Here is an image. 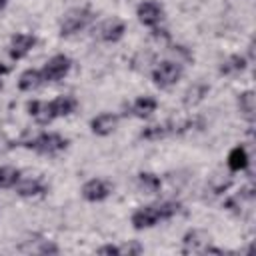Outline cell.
Listing matches in <instances>:
<instances>
[{
    "label": "cell",
    "mask_w": 256,
    "mask_h": 256,
    "mask_svg": "<svg viewBox=\"0 0 256 256\" xmlns=\"http://www.w3.org/2000/svg\"><path fill=\"white\" fill-rule=\"evenodd\" d=\"M92 20V12L88 8H74V10H68L64 16H62V22H60V34L62 36H70V34H76L80 30H84Z\"/></svg>",
    "instance_id": "obj_1"
},
{
    "label": "cell",
    "mask_w": 256,
    "mask_h": 256,
    "mask_svg": "<svg viewBox=\"0 0 256 256\" xmlns=\"http://www.w3.org/2000/svg\"><path fill=\"white\" fill-rule=\"evenodd\" d=\"M180 78H182V66L176 64V62H170V60L160 62V64L154 68V72H152V80H154V84L160 86V88H170V86H174Z\"/></svg>",
    "instance_id": "obj_2"
},
{
    "label": "cell",
    "mask_w": 256,
    "mask_h": 256,
    "mask_svg": "<svg viewBox=\"0 0 256 256\" xmlns=\"http://www.w3.org/2000/svg\"><path fill=\"white\" fill-rule=\"evenodd\" d=\"M70 66H72V60H70L68 56L56 54V56H52V58L44 64V68H42L40 72H42L44 82H58V80H62V78L70 72Z\"/></svg>",
    "instance_id": "obj_3"
},
{
    "label": "cell",
    "mask_w": 256,
    "mask_h": 256,
    "mask_svg": "<svg viewBox=\"0 0 256 256\" xmlns=\"http://www.w3.org/2000/svg\"><path fill=\"white\" fill-rule=\"evenodd\" d=\"M66 144H68V140L56 132H38L32 142V148L40 154H56V152L64 150Z\"/></svg>",
    "instance_id": "obj_4"
},
{
    "label": "cell",
    "mask_w": 256,
    "mask_h": 256,
    "mask_svg": "<svg viewBox=\"0 0 256 256\" xmlns=\"http://www.w3.org/2000/svg\"><path fill=\"white\" fill-rule=\"evenodd\" d=\"M130 220L136 230H144V228L156 226L160 220H164V216H162L160 204H150V206H140L138 210H134Z\"/></svg>",
    "instance_id": "obj_5"
},
{
    "label": "cell",
    "mask_w": 256,
    "mask_h": 256,
    "mask_svg": "<svg viewBox=\"0 0 256 256\" xmlns=\"http://www.w3.org/2000/svg\"><path fill=\"white\" fill-rule=\"evenodd\" d=\"M210 246V236L204 230H190L182 238V252L184 254H204Z\"/></svg>",
    "instance_id": "obj_6"
},
{
    "label": "cell",
    "mask_w": 256,
    "mask_h": 256,
    "mask_svg": "<svg viewBox=\"0 0 256 256\" xmlns=\"http://www.w3.org/2000/svg\"><path fill=\"white\" fill-rule=\"evenodd\" d=\"M110 192H112V184L102 178H92L82 186V196L88 202H100V200L108 198Z\"/></svg>",
    "instance_id": "obj_7"
},
{
    "label": "cell",
    "mask_w": 256,
    "mask_h": 256,
    "mask_svg": "<svg viewBox=\"0 0 256 256\" xmlns=\"http://www.w3.org/2000/svg\"><path fill=\"white\" fill-rule=\"evenodd\" d=\"M136 16H138V20H140L144 26H156V24L162 20L164 10H162V6H160L158 2H154V0H144L142 4H138Z\"/></svg>",
    "instance_id": "obj_8"
},
{
    "label": "cell",
    "mask_w": 256,
    "mask_h": 256,
    "mask_svg": "<svg viewBox=\"0 0 256 256\" xmlns=\"http://www.w3.org/2000/svg\"><path fill=\"white\" fill-rule=\"evenodd\" d=\"M34 44H36V38L32 34H24V32L14 34L12 42H10V56L14 60H20V58H24L34 48Z\"/></svg>",
    "instance_id": "obj_9"
},
{
    "label": "cell",
    "mask_w": 256,
    "mask_h": 256,
    "mask_svg": "<svg viewBox=\"0 0 256 256\" xmlns=\"http://www.w3.org/2000/svg\"><path fill=\"white\" fill-rule=\"evenodd\" d=\"M90 128H92V132L98 134V136H108V134H112V132L118 128V116L112 114V112L98 114V116L90 122Z\"/></svg>",
    "instance_id": "obj_10"
},
{
    "label": "cell",
    "mask_w": 256,
    "mask_h": 256,
    "mask_svg": "<svg viewBox=\"0 0 256 256\" xmlns=\"http://www.w3.org/2000/svg\"><path fill=\"white\" fill-rule=\"evenodd\" d=\"M28 114L38 122V124H50L54 120V112L50 102H42V100H32L28 102Z\"/></svg>",
    "instance_id": "obj_11"
},
{
    "label": "cell",
    "mask_w": 256,
    "mask_h": 256,
    "mask_svg": "<svg viewBox=\"0 0 256 256\" xmlns=\"http://www.w3.org/2000/svg\"><path fill=\"white\" fill-rule=\"evenodd\" d=\"M124 30H126L124 22L118 20V18H112V20L102 22V26H100L98 32H100V38L104 42H116V40H120L124 36Z\"/></svg>",
    "instance_id": "obj_12"
},
{
    "label": "cell",
    "mask_w": 256,
    "mask_h": 256,
    "mask_svg": "<svg viewBox=\"0 0 256 256\" xmlns=\"http://www.w3.org/2000/svg\"><path fill=\"white\" fill-rule=\"evenodd\" d=\"M50 106H52L54 118H58V116H68V114H72V112L76 110L78 102H76L74 96L64 94V96H56L54 100H50Z\"/></svg>",
    "instance_id": "obj_13"
},
{
    "label": "cell",
    "mask_w": 256,
    "mask_h": 256,
    "mask_svg": "<svg viewBox=\"0 0 256 256\" xmlns=\"http://www.w3.org/2000/svg\"><path fill=\"white\" fill-rule=\"evenodd\" d=\"M42 82H44L42 72H40V70H34V68H28V70H24V72L20 74V78H18V88L24 90V92H32V90H36Z\"/></svg>",
    "instance_id": "obj_14"
},
{
    "label": "cell",
    "mask_w": 256,
    "mask_h": 256,
    "mask_svg": "<svg viewBox=\"0 0 256 256\" xmlns=\"http://www.w3.org/2000/svg\"><path fill=\"white\" fill-rule=\"evenodd\" d=\"M156 108H158L156 98H152V96H140L132 104V114L138 116V118H148L152 112H156Z\"/></svg>",
    "instance_id": "obj_15"
},
{
    "label": "cell",
    "mask_w": 256,
    "mask_h": 256,
    "mask_svg": "<svg viewBox=\"0 0 256 256\" xmlns=\"http://www.w3.org/2000/svg\"><path fill=\"white\" fill-rule=\"evenodd\" d=\"M16 192L20 194V196H26V198H30V196H38V194H42L44 192V184L38 180V178H20L18 182H16Z\"/></svg>",
    "instance_id": "obj_16"
},
{
    "label": "cell",
    "mask_w": 256,
    "mask_h": 256,
    "mask_svg": "<svg viewBox=\"0 0 256 256\" xmlns=\"http://www.w3.org/2000/svg\"><path fill=\"white\" fill-rule=\"evenodd\" d=\"M248 166V152L244 146H234L228 154V168L232 172H238V170H244Z\"/></svg>",
    "instance_id": "obj_17"
},
{
    "label": "cell",
    "mask_w": 256,
    "mask_h": 256,
    "mask_svg": "<svg viewBox=\"0 0 256 256\" xmlns=\"http://www.w3.org/2000/svg\"><path fill=\"white\" fill-rule=\"evenodd\" d=\"M238 106H240V112H242L246 118L252 120L254 110H256V96H254V92H252V90L242 92L240 98H238Z\"/></svg>",
    "instance_id": "obj_18"
},
{
    "label": "cell",
    "mask_w": 256,
    "mask_h": 256,
    "mask_svg": "<svg viewBox=\"0 0 256 256\" xmlns=\"http://www.w3.org/2000/svg\"><path fill=\"white\" fill-rule=\"evenodd\" d=\"M138 184H140V188H142L146 194H154V192L160 190V178H158L156 174H152V172H142V174H138Z\"/></svg>",
    "instance_id": "obj_19"
},
{
    "label": "cell",
    "mask_w": 256,
    "mask_h": 256,
    "mask_svg": "<svg viewBox=\"0 0 256 256\" xmlns=\"http://www.w3.org/2000/svg\"><path fill=\"white\" fill-rule=\"evenodd\" d=\"M20 180V170L14 166H0V188H12Z\"/></svg>",
    "instance_id": "obj_20"
},
{
    "label": "cell",
    "mask_w": 256,
    "mask_h": 256,
    "mask_svg": "<svg viewBox=\"0 0 256 256\" xmlns=\"http://www.w3.org/2000/svg\"><path fill=\"white\" fill-rule=\"evenodd\" d=\"M206 94H208V86H204V84H196V86H192V88L186 92V96H184V104H186V106H194V104H198Z\"/></svg>",
    "instance_id": "obj_21"
},
{
    "label": "cell",
    "mask_w": 256,
    "mask_h": 256,
    "mask_svg": "<svg viewBox=\"0 0 256 256\" xmlns=\"http://www.w3.org/2000/svg\"><path fill=\"white\" fill-rule=\"evenodd\" d=\"M244 66H246V60H244L242 56H232V58H228V60L222 64V72H224V74L240 72V70H244Z\"/></svg>",
    "instance_id": "obj_22"
},
{
    "label": "cell",
    "mask_w": 256,
    "mask_h": 256,
    "mask_svg": "<svg viewBox=\"0 0 256 256\" xmlns=\"http://www.w3.org/2000/svg\"><path fill=\"white\" fill-rule=\"evenodd\" d=\"M166 134V126H148V128H144L142 130V138H146V140H158V138H162Z\"/></svg>",
    "instance_id": "obj_23"
},
{
    "label": "cell",
    "mask_w": 256,
    "mask_h": 256,
    "mask_svg": "<svg viewBox=\"0 0 256 256\" xmlns=\"http://www.w3.org/2000/svg\"><path fill=\"white\" fill-rule=\"evenodd\" d=\"M98 254H120V248H118V246H112V244H108V246H102V248H98Z\"/></svg>",
    "instance_id": "obj_24"
},
{
    "label": "cell",
    "mask_w": 256,
    "mask_h": 256,
    "mask_svg": "<svg viewBox=\"0 0 256 256\" xmlns=\"http://www.w3.org/2000/svg\"><path fill=\"white\" fill-rule=\"evenodd\" d=\"M6 4H8V0H0V10H2V8L6 6Z\"/></svg>",
    "instance_id": "obj_25"
},
{
    "label": "cell",
    "mask_w": 256,
    "mask_h": 256,
    "mask_svg": "<svg viewBox=\"0 0 256 256\" xmlns=\"http://www.w3.org/2000/svg\"><path fill=\"white\" fill-rule=\"evenodd\" d=\"M0 90H2V80H0Z\"/></svg>",
    "instance_id": "obj_26"
}]
</instances>
